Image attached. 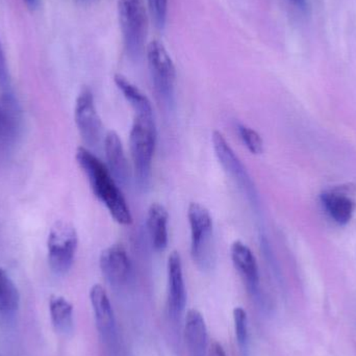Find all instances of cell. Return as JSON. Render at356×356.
Listing matches in <instances>:
<instances>
[{"label":"cell","instance_id":"cell-9","mask_svg":"<svg viewBox=\"0 0 356 356\" xmlns=\"http://www.w3.org/2000/svg\"><path fill=\"white\" fill-rule=\"evenodd\" d=\"M99 266L106 282L115 288L127 286L131 280L133 272L131 257L121 245H113L104 249L100 254Z\"/></svg>","mask_w":356,"mask_h":356},{"label":"cell","instance_id":"cell-25","mask_svg":"<svg viewBox=\"0 0 356 356\" xmlns=\"http://www.w3.org/2000/svg\"><path fill=\"white\" fill-rule=\"evenodd\" d=\"M289 1L293 2V3L298 6H305L307 0H289Z\"/></svg>","mask_w":356,"mask_h":356},{"label":"cell","instance_id":"cell-19","mask_svg":"<svg viewBox=\"0 0 356 356\" xmlns=\"http://www.w3.org/2000/svg\"><path fill=\"white\" fill-rule=\"evenodd\" d=\"M20 305V294L10 276L0 267V313L13 315Z\"/></svg>","mask_w":356,"mask_h":356},{"label":"cell","instance_id":"cell-15","mask_svg":"<svg viewBox=\"0 0 356 356\" xmlns=\"http://www.w3.org/2000/svg\"><path fill=\"white\" fill-rule=\"evenodd\" d=\"M169 213L166 207L159 202L152 203L147 211L146 226L150 242L156 252H164L168 247Z\"/></svg>","mask_w":356,"mask_h":356},{"label":"cell","instance_id":"cell-1","mask_svg":"<svg viewBox=\"0 0 356 356\" xmlns=\"http://www.w3.org/2000/svg\"><path fill=\"white\" fill-rule=\"evenodd\" d=\"M75 158L88 177L94 195L104 204L113 219L121 225H131L133 215L129 203L106 165L86 147L77 148Z\"/></svg>","mask_w":356,"mask_h":356},{"label":"cell","instance_id":"cell-17","mask_svg":"<svg viewBox=\"0 0 356 356\" xmlns=\"http://www.w3.org/2000/svg\"><path fill=\"white\" fill-rule=\"evenodd\" d=\"M49 311L54 330L64 336L70 334L74 328L73 305L64 297L54 295L49 299Z\"/></svg>","mask_w":356,"mask_h":356},{"label":"cell","instance_id":"cell-10","mask_svg":"<svg viewBox=\"0 0 356 356\" xmlns=\"http://www.w3.org/2000/svg\"><path fill=\"white\" fill-rule=\"evenodd\" d=\"M167 272H168L167 311L171 319L178 320L186 307V291L184 271H182L181 257L177 251H172L169 255Z\"/></svg>","mask_w":356,"mask_h":356},{"label":"cell","instance_id":"cell-18","mask_svg":"<svg viewBox=\"0 0 356 356\" xmlns=\"http://www.w3.org/2000/svg\"><path fill=\"white\" fill-rule=\"evenodd\" d=\"M115 85L117 86L125 99L129 102L136 115H149L154 116V108L149 98L137 87L129 81L122 74H116L114 76Z\"/></svg>","mask_w":356,"mask_h":356},{"label":"cell","instance_id":"cell-12","mask_svg":"<svg viewBox=\"0 0 356 356\" xmlns=\"http://www.w3.org/2000/svg\"><path fill=\"white\" fill-rule=\"evenodd\" d=\"M230 257L247 289L254 296L259 295V270L257 259L245 243L236 241L230 247Z\"/></svg>","mask_w":356,"mask_h":356},{"label":"cell","instance_id":"cell-16","mask_svg":"<svg viewBox=\"0 0 356 356\" xmlns=\"http://www.w3.org/2000/svg\"><path fill=\"white\" fill-rule=\"evenodd\" d=\"M321 201L328 215L340 225H346L353 219L355 202L344 193L337 191L323 193Z\"/></svg>","mask_w":356,"mask_h":356},{"label":"cell","instance_id":"cell-2","mask_svg":"<svg viewBox=\"0 0 356 356\" xmlns=\"http://www.w3.org/2000/svg\"><path fill=\"white\" fill-rule=\"evenodd\" d=\"M156 133L154 117L136 115L129 134V148L133 159L134 177L141 192H147L152 186V160L156 150Z\"/></svg>","mask_w":356,"mask_h":356},{"label":"cell","instance_id":"cell-24","mask_svg":"<svg viewBox=\"0 0 356 356\" xmlns=\"http://www.w3.org/2000/svg\"><path fill=\"white\" fill-rule=\"evenodd\" d=\"M207 355L209 356H227L226 355L225 350L220 343L213 342L207 350Z\"/></svg>","mask_w":356,"mask_h":356},{"label":"cell","instance_id":"cell-20","mask_svg":"<svg viewBox=\"0 0 356 356\" xmlns=\"http://www.w3.org/2000/svg\"><path fill=\"white\" fill-rule=\"evenodd\" d=\"M236 133L249 152L255 156L263 154L264 141L259 133L244 123H236Z\"/></svg>","mask_w":356,"mask_h":356},{"label":"cell","instance_id":"cell-6","mask_svg":"<svg viewBox=\"0 0 356 356\" xmlns=\"http://www.w3.org/2000/svg\"><path fill=\"white\" fill-rule=\"evenodd\" d=\"M77 247L79 236L75 228L67 222H56L47 238L48 264L52 272L58 275L68 273L74 263Z\"/></svg>","mask_w":356,"mask_h":356},{"label":"cell","instance_id":"cell-27","mask_svg":"<svg viewBox=\"0 0 356 356\" xmlns=\"http://www.w3.org/2000/svg\"><path fill=\"white\" fill-rule=\"evenodd\" d=\"M81 1H89V0H81Z\"/></svg>","mask_w":356,"mask_h":356},{"label":"cell","instance_id":"cell-8","mask_svg":"<svg viewBox=\"0 0 356 356\" xmlns=\"http://www.w3.org/2000/svg\"><path fill=\"white\" fill-rule=\"evenodd\" d=\"M74 118L83 142L90 147L99 145L104 125L96 110L93 92L90 88H83L79 92L75 102Z\"/></svg>","mask_w":356,"mask_h":356},{"label":"cell","instance_id":"cell-22","mask_svg":"<svg viewBox=\"0 0 356 356\" xmlns=\"http://www.w3.org/2000/svg\"><path fill=\"white\" fill-rule=\"evenodd\" d=\"M150 16L156 29L163 31L168 16V0H147Z\"/></svg>","mask_w":356,"mask_h":356},{"label":"cell","instance_id":"cell-4","mask_svg":"<svg viewBox=\"0 0 356 356\" xmlns=\"http://www.w3.org/2000/svg\"><path fill=\"white\" fill-rule=\"evenodd\" d=\"M123 43L131 60L141 58L147 38L148 16L144 0H118Z\"/></svg>","mask_w":356,"mask_h":356},{"label":"cell","instance_id":"cell-3","mask_svg":"<svg viewBox=\"0 0 356 356\" xmlns=\"http://www.w3.org/2000/svg\"><path fill=\"white\" fill-rule=\"evenodd\" d=\"M188 220L191 230V255L197 267L209 271L215 263L213 218L209 209L198 202L190 203Z\"/></svg>","mask_w":356,"mask_h":356},{"label":"cell","instance_id":"cell-13","mask_svg":"<svg viewBox=\"0 0 356 356\" xmlns=\"http://www.w3.org/2000/svg\"><path fill=\"white\" fill-rule=\"evenodd\" d=\"M106 167L119 186H127L131 180V168L118 134L108 131L104 137Z\"/></svg>","mask_w":356,"mask_h":356},{"label":"cell","instance_id":"cell-21","mask_svg":"<svg viewBox=\"0 0 356 356\" xmlns=\"http://www.w3.org/2000/svg\"><path fill=\"white\" fill-rule=\"evenodd\" d=\"M234 322L238 346L245 349L248 341V319L246 311L243 307H238L234 309Z\"/></svg>","mask_w":356,"mask_h":356},{"label":"cell","instance_id":"cell-11","mask_svg":"<svg viewBox=\"0 0 356 356\" xmlns=\"http://www.w3.org/2000/svg\"><path fill=\"white\" fill-rule=\"evenodd\" d=\"M90 300L100 336L106 342H112L116 336V322L110 298L102 284H94L92 286Z\"/></svg>","mask_w":356,"mask_h":356},{"label":"cell","instance_id":"cell-5","mask_svg":"<svg viewBox=\"0 0 356 356\" xmlns=\"http://www.w3.org/2000/svg\"><path fill=\"white\" fill-rule=\"evenodd\" d=\"M148 67L158 97L168 106L175 104L177 70L164 44L152 41L146 47Z\"/></svg>","mask_w":356,"mask_h":356},{"label":"cell","instance_id":"cell-26","mask_svg":"<svg viewBox=\"0 0 356 356\" xmlns=\"http://www.w3.org/2000/svg\"><path fill=\"white\" fill-rule=\"evenodd\" d=\"M26 2L27 6H31V8H35L38 4V0H24Z\"/></svg>","mask_w":356,"mask_h":356},{"label":"cell","instance_id":"cell-7","mask_svg":"<svg viewBox=\"0 0 356 356\" xmlns=\"http://www.w3.org/2000/svg\"><path fill=\"white\" fill-rule=\"evenodd\" d=\"M213 152L224 170L234 180L243 194L246 196L248 202L252 205L255 211H259V196L254 181L243 165L242 161L236 156L232 146L228 143L222 133L215 131L211 135Z\"/></svg>","mask_w":356,"mask_h":356},{"label":"cell","instance_id":"cell-23","mask_svg":"<svg viewBox=\"0 0 356 356\" xmlns=\"http://www.w3.org/2000/svg\"><path fill=\"white\" fill-rule=\"evenodd\" d=\"M8 87H10V75H8V66H6L1 43H0V88L6 90Z\"/></svg>","mask_w":356,"mask_h":356},{"label":"cell","instance_id":"cell-14","mask_svg":"<svg viewBox=\"0 0 356 356\" xmlns=\"http://www.w3.org/2000/svg\"><path fill=\"white\" fill-rule=\"evenodd\" d=\"M184 338L190 356H205L207 353V328L204 318L197 309L186 313Z\"/></svg>","mask_w":356,"mask_h":356}]
</instances>
